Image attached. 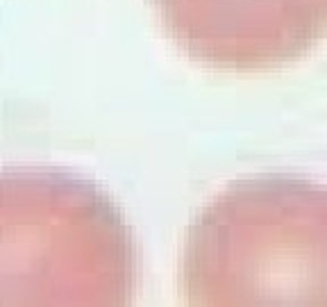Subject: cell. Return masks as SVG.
Wrapping results in <instances>:
<instances>
[{
  "mask_svg": "<svg viewBox=\"0 0 327 307\" xmlns=\"http://www.w3.org/2000/svg\"><path fill=\"white\" fill-rule=\"evenodd\" d=\"M139 275L134 237L95 184L48 169L0 173V307H118Z\"/></svg>",
  "mask_w": 327,
  "mask_h": 307,
  "instance_id": "obj_2",
  "label": "cell"
},
{
  "mask_svg": "<svg viewBox=\"0 0 327 307\" xmlns=\"http://www.w3.org/2000/svg\"><path fill=\"white\" fill-rule=\"evenodd\" d=\"M182 291L205 307H325L327 191L291 175L230 184L191 225Z\"/></svg>",
  "mask_w": 327,
  "mask_h": 307,
  "instance_id": "obj_1",
  "label": "cell"
},
{
  "mask_svg": "<svg viewBox=\"0 0 327 307\" xmlns=\"http://www.w3.org/2000/svg\"><path fill=\"white\" fill-rule=\"evenodd\" d=\"M189 57L223 71H268L323 39L327 0H155Z\"/></svg>",
  "mask_w": 327,
  "mask_h": 307,
  "instance_id": "obj_3",
  "label": "cell"
}]
</instances>
